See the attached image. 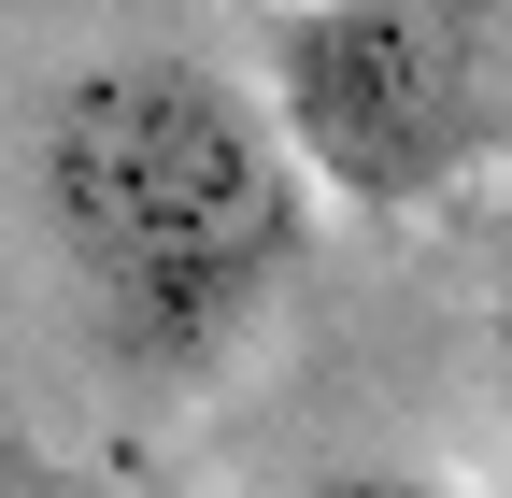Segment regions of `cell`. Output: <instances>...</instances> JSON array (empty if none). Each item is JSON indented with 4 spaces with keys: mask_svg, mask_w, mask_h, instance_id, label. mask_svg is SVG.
I'll use <instances>...</instances> for the list:
<instances>
[{
    "mask_svg": "<svg viewBox=\"0 0 512 498\" xmlns=\"http://www.w3.org/2000/svg\"><path fill=\"white\" fill-rule=\"evenodd\" d=\"M29 171L86 314L128 356H214L313 242V185L271 100H242L200 57H86L43 100Z\"/></svg>",
    "mask_w": 512,
    "mask_h": 498,
    "instance_id": "cell-1",
    "label": "cell"
},
{
    "mask_svg": "<svg viewBox=\"0 0 512 498\" xmlns=\"http://www.w3.org/2000/svg\"><path fill=\"white\" fill-rule=\"evenodd\" d=\"M271 129L328 200H441L498 157V15L484 0H285Z\"/></svg>",
    "mask_w": 512,
    "mask_h": 498,
    "instance_id": "cell-2",
    "label": "cell"
},
{
    "mask_svg": "<svg viewBox=\"0 0 512 498\" xmlns=\"http://www.w3.org/2000/svg\"><path fill=\"white\" fill-rule=\"evenodd\" d=\"M313 498H456V484H427V470H342V484H313Z\"/></svg>",
    "mask_w": 512,
    "mask_h": 498,
    "instance_id": "cell-3",
    "label": "cell"
}]
</instances>
